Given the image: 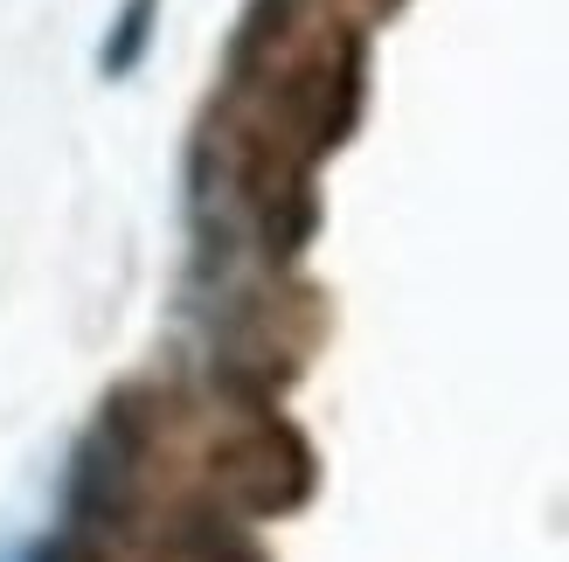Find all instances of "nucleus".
Returning <instances> with one entry per match:
<instances>
[{
  "label": "nucleus",
  "mask_w": 569,
  "mask_h": 562,
  "mask_svg": "<svg viewBox=\"0 0 569 562\" xmlns=\"http://www.w3.org/2000/svg\"><path fill=\"white\" fill-rule=\"evenodd\" d=\"M153 36H160V0H119V14L104 28V49H98V77L126 83L153 56Z\"/></svg>",
  "instance_id": "f03ea898"
},
{
  "label": "nucleus",
  "mask_w": 569,
  "mask_h": 562,
  "mask_svg": "<svg viewBox=\"0 0 569 562\" xmlns=\"http://www.w3.org/2000/svg\"><path fill=\"white\" fill-rule=\"evenodd\" d=\"M222 486H230V500L243 514H284L299 508V500L312 493V452L299 431L284 424H264L250 431L230 459H222Z\"/></svg>",
  "instance_id": "f257e3e1"
},
{
  "label": "nucleus",
  "mask_w": 569,
  "mask_h": 562,
  "mask_svg": "<svg viewBox=\"0 0 569 562\" xmlns=\"http://www.w3.org/2000/svg\"><path fill=\"white\" fill-rule=\"evenodd\" d=\"M181 549H188V562H264V549L250 542L237 521H222V514H188Z\"/></svg>",
  "instance_id": "7ed1b4c3"
}]
</instances>
